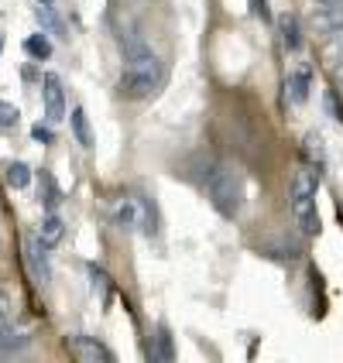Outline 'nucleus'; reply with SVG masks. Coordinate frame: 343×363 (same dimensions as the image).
I'll use <instances>...</instances> for the list:
<instances>
[{"instance_id": "nucleus-1", "label": "nucleus", "mask_w": 343, "mask_h": 363, "mask_svg": "<svg viewBox=\"0 0 343 363\" xmlns=\"http://www.w3.org/2000/svg\"><path fill=\"white\" fill-rule=\"evenodd\" d=\"M121 52H124L121 93L127 100L151 96V93L158 89V82H162V59L151 52V45H148L138 31L121 35Z\"/></svg>"}, {"instance_id": "nucleus-2", "label": "nucleus", "mask_w": 343, "mask_h": 363, "mask_svg": "<svg viewBox=\"0 0 343 363\" xmlns=\"http://www.w3.org/2000/svg\"><path fill=\"white\" fill-rule=\"evenodd\" d=\"M206 196L213 202V209L234 220L241 213V202H244V185H241V175L237 168L230 164H213V172L206 175Z\"/></svg>"}, {"instance_id": "nucleus-3", "label": "nucleus", "mask_w": 343, "mask_h": 363, "mask_svg": "<svg viewBox=\"0 0 343 363\" xmlns=\"http://www.w3.org/2000/svg\"><path fill=\"white\" fill-rule=\"evenodd\" d=\"M65 350L80 363H114V353L93 336H65Z\"/></svg>"}, {"instance_id": "nucleus-4", "label": "nucleus", "mask_w": 343, "mask_h": 363, "mask_svg": "<svg viewBox=\"0 0 343 363\" xmlns=\"http://www.w3.org/2000/svg\"><path fill=\"white\" fill-rule=\"evenodd\" d=\"M41 103H45V117L52 123H59L65 117V89H62V79L55 72H48L41 79Z\"/></svg>"}, {"instance_id": "nucleus-5", "label": "nucleus", "mask_w": 343, "mask_h": 363, "mask_svg": "<svg viewBox=\"0 0 343 363\" xmlns=\"http://www.w3.org/2000/svg\"><path fill=\"white\" fill-rule=\"evenodd\" d=\"M292 220L305 237L320 233V213H316V196H292Z\"/></svg>"}, {"instance_id": "nucleus-6", "label": "nucleus", "mask_w": 343, "mask_h": 363, "mask_svg": "<svg viewBox=\"0 0 343 363\" xmlns=\"http://www.w3.org/2000/svg\"><path fill=\"white\" fill-rule=\"evenodd\" d=\"M48 247L38 240V237H28L24 240V264H28V271H31V278L38 284H45L52 278V267H48V254H45Z\"/></svg>"}, {"instance_id": "nucleus-7", "label": "nucleus", "mask_w": 343, "mask_h": 363, "mask_svg": "<svg viewBox=\"0 0 343 363\" xmlns=\"http://www.w3.org/2000/svg\"><path fill=\"white\" fill-rule=\"evenodd\" d=\"M309 24H312L320 35H337V31H343V4H323V7H312Z\"/></svg>"}, {"instance_id": "nucleus-8", "label": "nucleus", "mask_w": 343, "mask_h": 363, "mask_svg": "<svg viewBox=\"0 0 343 363\" xmlns=\"http://www.w3.org/2000/svg\"><path fill=\"white\" fill-rule=\"evenodd\" d=\"M31 346V329L28 325H14L7 323L0 329V357H11V353H21Z\"/></svg>"}, {"instance_id": "nucleus-9", "label": "nucleus", "mask_w": 343, "mask_h": 363, "mask_svg": "<svg viewBox=\"0 0 343 363\" xmlns=\"http://www.w3.org/2000/svg\"><path fill=\"white\" fill-rule=\"evenodd\" d=\"M114 220L121 230H134V226H141V199H134V196H124L117 202V209H114Z\"/></svg>"}, {"instance_id": "nucleus-10", "label": "nucleus", "mask_w": 343, "mask_h": 363, "mask_svg": "<svg viewBox=\"0 0 343 363\" xmlns=\"http://www.w3.org/2000/svg\"><path fill=\"white\" fill-rule=\"evenodd\" d=\"M38 199L45 202L48 213H55L59 202H62V189H59V182H55V175H52L48 168H41L38 172Z\"/></svg>"}, {"instance_id": "nucleus-11", "label": "nucleus", "mask_w": 343, "mask_h": 363, "mask_svg": "<svg viewBox=\"0 0 343 363\" xmlns=\"http://www.w3.org/2000/svg\"><path fill=\"white\" fill-rule=\"evenodd\" d=\"M316 192H320V172L305 164L292 175V196H316Z\"/></svg>"}, {"instance_id": "nucleus-12", "label": "nucleus", "mask_w": 343, "mask_h": 363, "mask_svg": "<svg viewBox=\"0 0 343 363\" xmlns=\"http://www.w3.org/2000/svg\"><path fill=\"white\" fill-rule=\"evenodd\" d=\"M35 237H38L45 247H59L62 237H65V223H62L55 213H48V216L38 223V233H35Z\"/></svg>"}, {"instance_id": "nucleus-13", "label": "nucleus", "mask_w": 343, "mask_h": 363, "mask_svg": "<svg viewBox=\"0 0 343 363\" xmlns=\"http://www.w3.org/2000/svg\"><path fill=\"white\" fill-rule=\"evenodd\" d=\"M278 28H282L285 48H288V52H299V48H303V31H299V18H295V14H282Z\"/></svg>"}, {"instance_id": "nucleus-14", "label": "nucleus", "mask_w": 343, "mask_h": 363, "mask_svg": "<svg viewBox=\"0 0 343 363\" xmlns=\"http://www.w3.org/2000/svg\"><path fill=\"white\" fill-rule=\"evenodd\" d=\"M69 123H72V134H76V141L82 147H93V134H89V121H86V110L76 106L72 113H69Z\"/></svg>"}, {"instance_id": "nucleus-15", "label": "nucleus", "mask_w": 343, "mask_h": 363, "mask_svg": "<svg viewBox=\"0 0 343 363\" xmlns=\"http://www.w3.org/2000/svg\"><path fill=\"white\" fill-rule=\"evenodd\" d=\"M4 182L11 185V189H24L28 182H31V168L24 162H11V164H4Z\"/></svg>"}, {"instance_id": "nucleus-16", "label": "nucleus", "mask_w": 343, "mask_h": 363, "mask_svg": "<svg viewBox=\"0 0 343 363\" xmlns=\"http://www.w3.org/2000/svg\"><path fill=\"white\" fill-rule=\"evenodd\" d=\"M35 18H38V24H41V31H45V35H62V31H65V28H62V21H59V14L52 11V4H38Z\"/></svg>"}, {"instance_id": "nucleus-17", "label": "nucleus", "mask_w": 343, "mask_h": 363, "mask_svg": "<svg viewBox=\"0 0 343 363\" xmlns=\"http://www.w3.org/2000/svg\"><path fill=\"white\" fill-rule=\"evenodd\" d=\"M303 151H305V158H309V162H312V164H316V168H320V164L326 162L323 134H305V141H303Z\"/></svg>"}, {"instance_id": "nucleus-18", "label": "nucleus", "mask_w": 343, "mask_h": 363, "mask_svg": "<svg viewBox=\"0 0 343 363\" xmlns=\"http://www.w3.org/2000/svg\"><path fill=\"white\" fill-rule=\"evenodd\" d=\"M24 52H28V55H31V59H48V55H52V41H48V35H45V31H41V35H31V38L24 41Z\"/></svg>"}, {"instance_id": "nucleus-19", "label": "nucleus", "mask_w": 343, "mask_h": 363, "mask_svg": "<svg viewBox=\"0 0 343 363\" xmlns=\"http://www.w3.org/2000/svg\"><path fill=\"white\" fill-rule=\"evenodd\" d=\"M288 89H292V103H305V96H309V72H305V69L292 72Z\"/></svg>"}, {"instance_id": "nucleus-20", "label": "nucleus", "mask_w": 343, "mask_h": 363, "mask_svg": "<svg viewBox=\"0 0 343 363\" xmlns=\"http://www.w3.org/2000/svg\"><path fill=\"white\" fill-rule=\"evenodd\" d=\"M323 59L330 62V65H337V62L343 59V31H337V35H326Z\"/></svg>"}, {"instance_id": "nucleus-21", "label": "nucleus", "mask_w": 343, "mask_h": 363, "mask_svg": "<svg viewBox=\"0 0 343 363\" xmlns=\"http://www.w3.org/2000/svg\"><path fill=\"white\" fill-rule=\"evenodd\" d=\"M18 121H21L18 106H14V103L0 100V127H4V130H11V127H18Z\"/></svg>"}, {"instance_id": "nucleus-22", "label": "nucleus", "mask_w": 343, "mask_h": 363, "mask_svg": "<svg viewBox=\"0 0 343 363\" xmlns=\"http://www.w3.org/2000/svg\"><path fill=\"white\" fill-rule=\"evenodd\" d=\"M155 357H158V360L162 363H168L172 360V357H175V350H172V336H168V329H158V353H155Z\"/></svg>"}, {"instance_id": "nucleus-23", "label": "nucleus", "mask_w": 343, "mask_h": 363, "mask_svg": "<svg viewBox=\"0 0 343 363\" xmlns=\"http://www.w3.org/2000/svg\"><path fill=\"white\" fill-rule=\"evenodd\" d=\"M89 274H93V288H100V291H103V298H107V291H110V278L103 274L100 267H89Z\"/></svg>"}, {"instance_id": "nucleus-24", "label": "nucleus", "mask_w": 343, "mask_h": 363, "mask_svg": "<svg viewBox=\"0 0 343 363\" xmlns=\"http://www.w3.org/2000/svg\"><path fill=\"white\" fill-rule=\"evenodd\" d=\"M31 138H35L38 144H52V141H55V134H52L48 127H41V123H35V127H31Z\"/></svg>"}, {"instance_id": "nucleus-25", "label": "nucleus", "mask_w": 343, "mask_h": 363, "mask_svg": "<svg viewBox=\"0 0 343 363\" xmlns=\"http://www.w3.org/2000/svg\"><path fill=\"white\" fill-rule=\"evenodd\" d=\"M251 11H254V18H261V21L271 18V11H268V0H251Z\"/></svg>"}, {"instance_id": "nucleus-26", "label": "nucleus", "mask_w": 343, "mask_h": 363, "mask_svg": "<svg viewBox=\"0 0 343 363\" xmlns=\"http://www.w3.org/2000/svg\"><path fill=\"white\" fill-rule=\"evenodd\" d=\"M326 110L333 113V121H340V123H343V110L337 106V96H333V93H326Z\"/></svg>"}, {"instance_id": "nucleus-27", "label": "nucleus", "mask_w": 343, "mask_h": 363, "mask_svg": "<svg viewBox=\"0 0 343 363\" xmlns=\"http://www.w3.org/2000/svg\"><path fill=\"white\" fill-rule=\"evenodd\" d=\"M7 312H11V291L0 288V315H7Z\"/></svg>"}, {"instance_id": "nucleus-28", "label": "nucleus", "mask_w": 343, "mask_h": 363, "mask_svg": "<svg viewBox=\"0 0 343 363\" xmlns=\"http://www.w3.org/2000/svg\"><path fill=\"white\" fill-rule=\"evenodd\" d=\"M333 76H337V82H340V86H343V59L337 62V65H333Z\"/></svg>"}, {"instance_id": "nucleus-29", "label": "nucleus", "mask_w": 343, "mask_h": 363, "mask_svg": "<svg viewBox=\"0 0 343 363\" xmlns=\"http://www.w3.org/2000/svg\"><path fill=\"white\" fill-rule=\"evenodd\" d=\"M316 4H343V0H316Z\"/></svg>"}, {"instance_id": "nucleus-30", "label": "nucleus", "mask_w": 343, "mask_h": 363, "mask_svg": "<svg viewBox=\"0 0 343 363\" xmlns=\"http://www.w3.org/2000/svg\"><path fill=\"white\" fill-rule=\"evenodd\" d=\"M4 325H7V315H0V329H4Z\"/></svg>"}, {"instance_id": "nucleus-31", "label": "nucleus", "mask_w": 343, "mask_h": 363, "mask_svg": "<svg viewBox=\"0 0 343 363\" xmlns=\"http://www.w3.org/2000/svg\"><path fill=\"white\" fill-rule=\"evenodd\" d=\"M38 4H52V0H38Z\"/></svg>"}, {"instance_id": "nucleus-32", "label": "nucleus", "mask_w": 343, "mask_h": 363, "mask_svg": "<svg viewBox=\"0 0 343 363\" xmlns=\"http://www.w3.org/2000/svg\"><path fill=\"white\" fill-rule=\"evenodd\" d=\"M0 52H4V38H0Z\"/></svg>"}]
</instances>
